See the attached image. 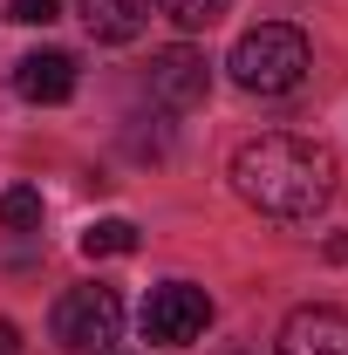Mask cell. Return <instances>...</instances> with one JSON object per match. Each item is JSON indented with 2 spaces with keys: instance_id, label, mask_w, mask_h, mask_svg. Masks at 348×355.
Listing matches in <instances>:
<instances>
[{
  "instance_id": "cell-1",
  "label": "cell",
  "mask_w": 348,
  "mask_h": 355,
  "mask_svg": "<svg viewBox=\"0 0 348 355\" xmlns=\"http://www.w3.org/2000/svg\"><path fill=\"white\" fill-rule=\"evenodd\" d=\"M232 191L260 212V219H280V225H301L314 219L328 198H335V157L307 137H287V130H266L253 144L232 150Z\"/></svg>"
},
{
  "instance_id": "cell-2",
  "label": "cell",
  "mask_w": 348,
  "mask_h": 355,
  "mask_svg": "<svg viewBox=\"0 0 348 355\" xmlns=\"http://www.w3.org/2000/svg\"><path fill=\"white\" fill-rule=\"evenodd\" d=\"M307 69H314V48L287 21H266L253 35H239V48H232V83L246 96H294L307 83Z\"/></svg>"
},
{
  "instance_id": "cell-3",
  "label": "cell",
  "mask_w": 348,
  "mask_h": 355,
  "mask_svg": "<svg viewBox=\"0 0 348 355\" xmlns=\"http://www.w3.org/2000/svg\"><path fill=\"white\" fill-rule=\"evenodd\" d=\"M116 335H123L116 287H69L55 301V342H62V355H110Z\"/></svg>"
},
{
  "instance_id": "cell-4",
  "label": "cell",
  "mask_w": 348,
  "mask_h": 355,
  "mask_svg": "<svg viewBox=\"0 0 348 355\" xmlns=\"http://www.w3.org/2000/svg\"><path fill=\"white\" fill-rule=\"evenodd\" d=\"M205 328H212V294L191 287V280H164V287L143 301V335L164 342V349H191Z\"/></svg>"
},
{
  "instance_id": "cell-5",
  "label": "cell",
  "mask_w": 348,
  "mask_h": 355,
  "mask_svg": "<svg viewBox=\"0 0 348 355\" xmlns=\"http://www.w3.org/2000/svg\"><path fill=\"white\" fill-rule=\"evenodd\" d=\"M143 89H150V103H164V110H198V103L212 96V69H205L198 48H157Z\"/></svg>"
},
{
  "instance_id": "cell-6",
  "label": "cell",
  "mask_w": 348,
  "mask_h": 355,
  "mask_svg": "<svg viewBox=\"0 0 348 355\" xmlns=\"http://www.w3.org/2000/svg\"><path fill=\"white\" fill-rule=\"evenodd\" d=\"M273 355H348V314L342 308H301V314H287Z\"/></svg>"
},
{
  "instance_id": "cell-7",
  "label": "cell",
  "mask_w": 348,
  "mask_h": 355,
  "mask_svg": "<svg viewBox=\"0 0 348 355\" xmlns=\"http://www.w3.org/2000/svg\"><path fill=\"white\" fill-rule=\"evenodd\" d=\"M14 89L28 103H69L76 96V55L69 48H35L14 62Z\"/></svg>"
},
{
  "instance_id": "cell-8",
  "label": "cell",
  "mask_w": 348,
  "mask_h": 355,
  "mask_svg": "<svg viewBox=\"0 0 348 355\" xmlns=\"http://www.w3.org/2000/svg\"><path fill=\"white\" fill-rule=\"evenodd\" d=\"M82 28L96 42L123 48V42H137L150 28V0H82Z\"/></svg>"
},
{
  "instance_id": "cell-9",
  "label": "cell",
  "mask_w": 348,
  "mask_h": 355,
  "mask_svg": "<svg viewBox=\"0 0 348 355\" xmlns=\"http://www.w3.org/2000/svg\"><path fill=\"white\" fill-rule=\"evenodd\" d=\"M82 253L89 260H116V253H137V225L130 219H96L82 232Z\"/></svg>"
},
{
  "instance_id": "cell-10",
  "label": "cell",
  "mask_w": 348,
  "mask_h": 355,
  "mask_svg": "<svg viewBox=\"0 0 348 355\" xmlns=\"http://www.w3.org/2000/svg\"><path fill=\"white\" fill-rule=\"evenodd\" d=\"M0 225L35 232V225H42V191H35V184H7V191H0Z\"/></svg>"
},
{
  "instance_id": "cell-11",
  "label": "cell",
  "mask_w": 348,
  "mask_h": 355,
  "mask_svg": "<svg viewBox=\"0 0 348 355\" xmlns=\"http://www.w3.org/2000/svg\"><path fill=\"white\" fill-rule=\"evenodd\" d=\"M225 7H232V0H157V14H164V21H177L184 35H198V28H212V21L225 14Z\"/></svg>"
},
{
  "instance_id": "cell-12",
  "label": "cell",
  "mask_w": 348,
  "mask_h": 355,
  "mask_svg": "<svg viewBox=\"0 0 348 355\" xmlns=\"http://www.w3.org/2000/svg\"><path fill=\"white\" fill-rule=\"evenodd\" d=\"M55 7H62V0H7V14H14V21H28V28L55 21Z\"/></svg>"
},
{
  "instance_id": "cell-13",
  "label": "cell",
  "mask_w": 348,
  "mask_h": 355,
  "mask_svg": "<svg viewBox=\"0 0 348 355\" xmlns=\"http://www.w3.org/2000/svg\"><path fill=\"white\" fill-rule=\"evenodd\" d=\"M21 349V328H14V321H0V355H14Z\"/></svg>"
}]
</instances>
